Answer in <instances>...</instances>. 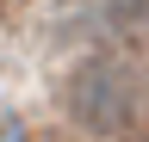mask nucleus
Listing matches in <instances>:
<instances>
[{
    "instance_id": "obj_1",
    "label": "nucleus",
    "mask_w": 149,
    "mask_h": 142,
    "mask_svg": "<svg viewBox=\"0 0 149 142\" xmlns=\"http://www.w3.org/2000/svg\"><path fill=\"white\" fill-rule=\"evenodd\" d=\"M68 111L87 123L93 136H118L130 111H137V80H130V68L124 62H87V68H74V80H68Z\"/></svg>"
}]
</instances>
